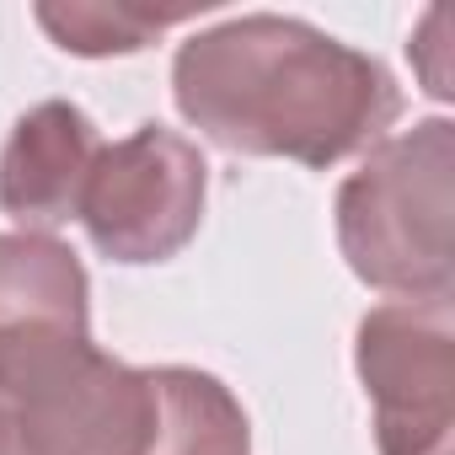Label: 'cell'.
I'll return each mask as SVG.
<instances>
[{
	"instance_id": "277c9868",
	"label": "cell",
	"mask_w": 455,
	"mask_h": 455,
	"mask_svg": "<svg viewBox=\"0 0 455 455\" xmlns=\"http://www.w3.org/2000/svg\"><path fill=\"white\" fill-rule=\"evenodd\" d=\"M209 161L204 150L166 129L140 124L134 134L97 150V166L81 193V225L108 263L150 268L177 258L204 225Z\"/></svg>"
},
{
	"instance_id": "ba28073f",
	"label": "cell",
	"mask_w": 455,
	"mask_h": 455,
	"mask_svg": "<svg viewBox=\"0 0 455 455\" xmlns=\"http://www.w3.org/2000/svg\"><path fill=\"white\" fill-rule=\"evenodd\" d=\"M150 455H252V423L236 391L193 364H156Z\"/></svg>"
},
{
	"instance_id": "52a82bcc",
	"label": "cell",
	"mask_w": 455,
	"mask_h": 455,
	"mask_svg": "<svg viewBox=\"0 0 455 455\" xmlns=\"http://www.w3.org/2000/svg\"><path fill=\"white\" fill-rule=\"evenodd\" d=\"M92 332V284L60 236H0V338Z\"/></svg>"
},
{
	"instance_id": "7a4b0ae2",
	"label": "cell",
	"mask_w": 455,
	"mask_h": 455,
	"mask_svg": "<svg viewBox=\"0 0 455 455\" xmlns=\"http://www.w3.org/2000/svg\"><path fill=\"white\" fill-rule=\"evenodd\" d=\"M338 247L359 284L391 300H444L455 279V124L386 134L338 188Z\"/></svg>"
},
{
	"instance_id": "5b68a950",
	"label": "cell",
	"mask_w": 455,
	"mask_h": 455,
	"mask_svg": "<svg viewBox=\"0 0 455 455\" xmlns=\"http://www.w3.org/2000/svg\"><path fill=\"white\" fill-rule=\"evenodd\" d=\"M354 364L370 396L380 455H450L455 439L450 295L370 306L354 332Z\"/></svg>"
},
{
	"instance_id": "9c48e42d",
	"label": "cell",
	"mask_w": 455,
	"mask_h": 455,
	"mask_svg": "<svg viewBox=\"0 0 455 455\" xmlns=\"http://www.w3.org/2000/svg\"><path fill=\"white\" fill-rule=\"evenodd\" d=\"M204 6H134V0H38L33 17L38 28L81 60H113V54H140L177 22L198 17Z\"/></svg>"
},
{
	"instance_id": "6da1fadb",
	"label": "cell",
	"mask_w": 455,
	"mask_h": 455,
	"mask_svg": "<svg viewBox=\"0 0 455 455\" xmlns=\"http://www.w3.org/2000/svg\"><path fill=\"white\" fill-rule=\"evenodd\" d=\"M177 113L220 150L327 172L402 118V86L364 49L279 12L193 33L172 60Z\"/></svg>"
},
{
	"instance_id": "30bf717a",
	"label": "cell",
	"mask_w": 455,
	"mask_h": 455,
	"mask_svg": "<svg viewBox=\"0 0 455 455\" xmlns=\"http://www.w3.org/2000/svg\"><path fill=\"white\" fill-rule=\"evenodd\" d=\"M444 33H450V12L444 6H434L428 17H423V28L412 33V44H407V54L418 60V76H423V92L434 97V102H450V65H444V54H450V44H444Z\"/></svg>"
},
{
	"instance_id": "3957f363",
	"label": "cell",
	"mask_w": 455,
	"mask_h": 455,
	"mask_svg": "<svg viewBox=\"0 0 455 455\" xmlns=\"http://www.w3.org/2000/svg\"><path fill=\"white\" fill-rule=\"evenodd\" d=\"M156 391L92 332L0 338V455H150Z\"/></svg>"
},
{
	"instance_id": "8992f818",
	"label": "cell",
	"mask_w": 455,
	"mask_h": 455,
	"mask_svg": "<svg viewBox=\"0 0 455 455\" xmlns=\"http://www.w3.org/2000/svg\"><path fill=\"white\" fill-rule=\"evenodd\" d=\"M97 124L76 102H38L28 108L0 150V214L17 220L22 231L54 236L60 225L81 214L86 177L97 166Z\"/></svg>"
}]
</instances>
